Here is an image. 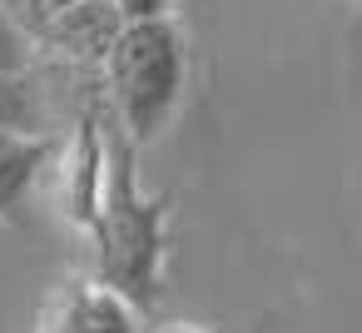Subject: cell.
Returning a JSON list of instances; mask_svg holds the SVG:
<instances>
[{
    "label": "cell",
    "instance_id": "obj_7",
    "mask_svg": "<svg viewBox=\"0 0 362 333\" xmlns=\"http://www.w3.org/2000/svg\"><path fill=\"white\" fill-rule=\"evenodd\" d=\"M35 60V35L0 6V70H30Z\"/></svg>",
    "mask_w": 362,
    "mask_h": 333
},
{
    "label": "cell",
    "instance_id": "obj_9",
    "mask_svg": "<svg viewBox=\"0 0 362 333\" xmlns=\"http://www.w3.org/2000/svg\"><path fill=\"white\" fill-rule=\"evenodd\" d=\"M159 333H204V328H194V323H169V328H159Z\"/></svg>",
    "mask_w": 362,
    "mask_h": 333
},
{
    "label": "cell",
    "instance_id": "obj_2",
    "mask_svg": "<svg viewBox=\"0 0 362 333\" xmlns=\"http://www.w3.org/2000/svg\"><path fill=\"white\" fill-rule=\"evenodd\" d=\"M100 75H105V100L115 120L129 130V140L134 145L154 140L174 120L189 85V50L179 26L169 16L124 26Z\"/></svg>",
    "mask_w": 362,
    "mask_h": 333
},
{
    "label": "cell",
    "instance_id": "obj_8",
    "mask_svg": "<svg viewBox=\"0 0 362 333\" xmlns=\"http://www.w3.org/2000/svg\"><path fill=\"white\" fill-rule=\"evenodd\" d=\"M115 11L124 16V26H134V21H164L174 11V0H115Z\"/></svg>",
    "mask_w": 362,
    "mask_h": 333
},
{
    "label": "cell",
    "instance_id": "obj_4",
    "mask_svg": "<svg viewBox=\"0 0 362 333\" xmlns=\"http://www.w3.org/2000/svg\"><path fill=\"white\" fill-rule=\"evenodd\" d=\"M119 30H124V16L115 11V0H65L40 30V45H50L65 65L100 75Z\"/></svg>",
    "mask_w": 362,
    "mask_h": 333
},
{
    "label": "cell",
    "instance_id": "obj_3",
    "mask_svg": "<svg viewBox=\"0 0 362 333\" xmlns=\"http://www.w3.org/2000/svg\"><path fill=\"white\" fill-rule=\"evenodd\" d=\"M30 333H144V328H139V303L95 273V278L55 283L35 308Z\"/></svg>",
    "mask_w": 362,
    "mask_h": 333
},
{
    "label": "cell",
    "instance_id": "obj_1",
    "mask_svg": "<svg viewBox=\"0 0 362 333\" xmlns=\"http://www.w3.org/2000/svg\"><path fill=\"white\" fill-rule=\"evenodd\" d=\"M164 194H144L134 174V140L115 110L80 115V154L70 174V219L90 234L100 278L149 308L164 264Z\"/></svg>",
    "mask_w": 362,
    "mask_h": 333
},
{
    "label": "cell",
    "instance_id": "obj_5",
    "mask_svg": "<svg viewBox=\"0 0 362 333\" xmlns=\"http://www.w3.org/2000/svg\"><path fill=\"white\" fill-rule=\"evenodd\" d=\"M45 159H50V140H25L0 130V219H21Z\"/></svg>",
    "mask_w": 362,
    "mask_h": 333
},
{
    "label": "cell",
    "instance_id": "obj_6",
    "mask_svg": "<svg viewBox=\"0 0 362 333\" xmlns=\"http://www.w3.org/2000/svg\"><path fill=\"white\" fill-rule=\"evenodd\" d=\"M0 130L25 140L50 135V95L35 70H0Z\"/></svg>",
    "mask_w": 362,
    "mask_h": 333
}]
</instances>
